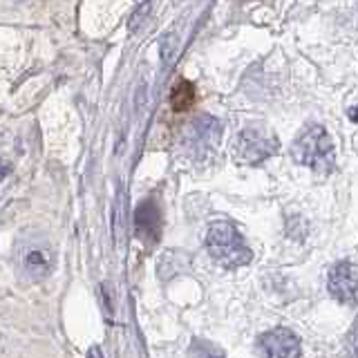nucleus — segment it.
I'll use <instances>...</instances> for the list:
<instances>
[{
  "instance_id": "f257e3e1",
  "label": "nucleus",
  "mask_w": 358,
  "mask_h": 358,
  "mask_svg": "<svg viewBox=\"0 0 358 358\" xmlns=\"http://www.w3.org/2000/svg\"><path fill=\"white\" fill-rule=\"evenodd\" d=\"M291 155L300 166L311 168L313 173L327 175L336 166V148L329 132L322 126H309L291 145Z\"/></svg>"
},
{
  "instance_id": "f03ea898",
  "label": "nucleus",
  "mask_w": 358,
  "mask_h": 358,
  "mask_svg": "<svg viewBox=\"0 0 358 358\" xmlns=\"http://www.w3.org/2000/svg\"><path fill=\"white\" fill-rule=\"evenodd\" d=\"M206 246L213 260H217L222 266H244L253 260V253L246 246L242 233L231 222L210 224L206 233Z\"/></svg>"
},
{
  "instance_id": "7ed1b4c3",
  "label": "nucleus",
  "mask_w": 358,
  "mask_h": 358,
  "mask_svg": "<svg viewBox=\"0 0 358 358\" xmlns=\"http://www.w3.org/2000/svg\"><path fill=\"white\" fill-rule=\"evenodd\" d=\"M280 148L275 134L264 126H249L235 137L233 150L235 159L246 166H257L268 157H273Z\"/></svg>"
},
{
  "instance_id": "20e7f679",
  "label": "nucleus",
  "mask_w": 358,
  "mask_h": 358,
  "mask_svg": "<svg viewBox=\"0 0 358 358\" xmlns=\"http://www.w3.org/2000/svg\"><path fill=\"white\" fill-rule=\"evenodd\" d=\"M18 266L27 280H43L54 268V251L48 240L29 238L18 244Z\"/></svg>"
},
{
  "instance_id": "39448f33",
  "label": "nucleus",
  "mask_w": 358,
  "mask_h": 358,
  "mask_svg": "<svg viewBox=\"0 0 358 358\" xmlns=\"http://www.w3.org/2000/svg\"><path fill=\"white\" fill-rule=\"evenodd\" d=\"M329 294L345 302V305H358V271L350 260L336 262L327 278Z\"/></svg>"
},
{
  "instance_id": "423d86ee",
  "label": "nucleus",
  "mask_w": 358,
  "mask_h": 358,
  "mask_svg": "<svg viewBox=\"0 0 358 358\" xmlns=\"http://www.w3.org/2000/svg\"><path fill=\"white\" fill-rule=\"evenodd\" d=\"M257 350L262 352L264 358H300L302 354L300 338L285 327L262 334L257 341Z\"/></svg>"
},
{
  "instance_id": "0eeeda50",
  "label": "nucleus",
  "mask_w": 358,
  "mask_h": 358,
  "mask_svg": "<svg viewBox=\"0 0 358 358\" xmlns=\"http://www.w3.org/2000/svg\"><path fill=\"white\" fill-rule=\"evenodd\" d=\"M220 134H222V126H220L217 119H213L208 115L197 117L186 128V145L197 155L208 152V150H213L217 145Z\"/></svg>"
},
{
  "instance_id": "6e6552de",
  "label": "nucleus",
  "mask_w": 358,
  "mask_h": 358,
  "mask_svg": "<svg viewBox=\"0 0 358 358\" xmlns=\"http://www.w3.org/2000/svg\"><path fill=\"white\" fill-rule=\"evenodd\" d=\"M171 101H173V108L177 112H184L188 108H193V103H195V87H193V83H190V81H179L175 85V90H173Z\"/></svg>"
},
{
  "instance_id": "1a4fd4ad",
  "label": "nucleus",
  "mask_w": 358,
  "mask_h": 358,
  "mask_svg": "<svg viewBox=\"0 0 358 358\" xmlns=\"http://www.w3.org/2000/svg\"><path fill=\"white\" fill-rule=\"evenodd\" d=\"M188 358H227V356L208 341H193L188 350Z\"/></svg>"
},
{
  "instance_id": "9d476101",
  "label": "nucleus",
  "mask_w": 358,
  "mask_h": 358,
  "mask_svg": "<svg viewBox=\"0 0 358 358\" xmlns=\"http://www.w3.org/2000/svg\"><path fill=\"white\" fill-rule=\"evenodd\" d=\"M347 354H350V358H358V320L352 324L350 334H347Z\"/></svg>"
},
{
  "instance_id": "9b49d317",
  "label": "nucleus",
  "mask_w": 358,
  "mask_h": 358,
  "mask_svg": "<svg viewBox=\"0 0 358 358\" xmlns=\"http://www.w3.org/2000/svg\"><path fill=\"white\" fill-rule=\"evenodd\" d=\"M87 358H103V352H101V347H90V354H87Z\"/></svg>"
}]
</instances>
